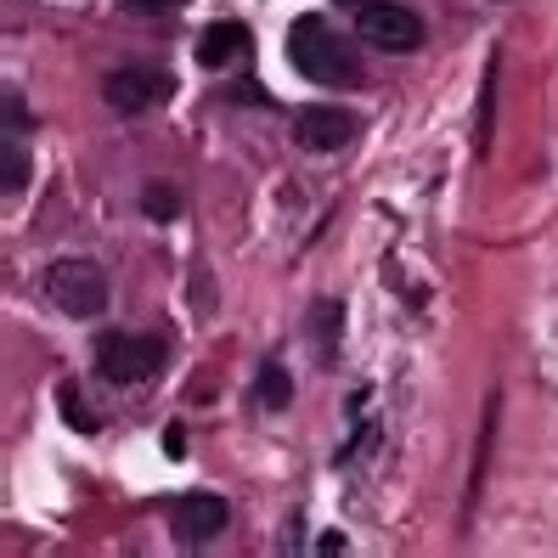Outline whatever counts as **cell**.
Wrapping results in <instances>:
<instances>
[{
	"mask_svg": "<svg viewBox=\"0 0 558 558\" xmlns=\"http://www.w3.org/2000/svg\"><path fill=\"white\" fill-rule=\"evenodd\" d=\"M288 62H293V74H305L311 85H361V57L355 46L339 35V28H327V17L305 12V17H293L288 28Z\"/></svg>",
	"mask_w": 558,
	"mask_h": 558,
	"instance_id": "1",
	"label": "cell"
},
{
	"mask_svg": "<svg viewBox=\"0 0 558 558\" xmlns=\"http://www.w3.org/2000/svg\"><path fill=\"white\" fill-rule=\"evenodd\" d=\"M46 300L74 322H96L108 311V277L96 259H57L46 271Z\"/></svg>",
	"mask_w": 558,
	"mask_h": 558,
	"instance_id": "2",
	"label": "cell"
},
{
	"mask_svg": "<svg viewBox=\"0 0 558 558\" xmlns=\"http://www.w3.org/2000/svg\"><path fill=\"white\" fill-rule=\"evenodd\" d=\"M163 361H170V350L153 333H102L96 339V373L108 384H147L163 373Z\"/></svg>",
	"mask_w": 558,
	"mask_h": 558,
	"instance_id": "3",
	"label": "cell"
},
{
	"mask_svg": "<svg viewBox=\"0 0 558 558\" xmlns=\"http://www.w3.org/2000/svg\"><path fill=\"white\" fill-rule=\"evenodd\" d=\"M355 35L373 40L378 51H417L423 46V23L401 0H361L355 7Z\"/></svg>",
	"mask_w": 558,
	"mask_h": 558,
	"instance_id": "4",
	"label": "cell"
},
{
	"mask_svg": "<svg viewBox=\"0 0 558 558\" xmlns=\"http://www.w3.org/2000/svg\"><path fill=\"white\" fill-rule=\"evenodd\" d=\"M226 519H232V508H226L215 490H186V497L170 502V536L181 547H198V542L226 531Z\"/></svg>",
	"mask_w": 558,
	"mask_h": 558,
	"instance_id": "5",
	"label": "cell"
},
{
	"mask_svg": "<svg viewBox=\"0 0 558 558\" xmlns=\"http://www.w3.org/2000/svg\"><path fill=\"white\" fill-rule=\"evenodd\" d=\"M350 136H355V113L327 108V102L293 108V142L305 153H339V147H350Z\"/></svg>",
	"mask_w": 558,
	"mask_h": 558,
	"instance_id": "6",
	"label": "cell"
},
{
	"mask_svg": "<svg viewBox=\"0 0 558 558\" xmlns=\"http://www.w3.org/2000/svg\"><path fill=\"white\" fill-rule=\"evenodd\" d=\"M170 74H158V69H119V74H108V108L113 113H147V108H158V102H170Z\"/></svg>",
	"mask_w": 558,
	"mask_h": 558,
	"instance_id": "7",
	"label": "cell"
},
{
	"mask_svg": "<svg viewBox=\"0 0 558 558\" xmlns=\"http://www.w3.org/2000/svg\"><path fill=\"white\" fill-rule=\"evenodd\" d=\"M254 51V40H248V28L243 23H209L204 28V40H198V69H232V62H243Z\"/></svg>",
	"mask_w": 558,
	"mask_h": 558,
	"instance_id": "8",
	"label": "cell"
},
{
	"mask_svg": "<svg viewBox=\"0 0 558 558\" xmlns=\"http://www.w3.org/2000/svg\"><path fill=\"white\" fill-rule=\"evenodd\" d=\"M305 327H311L316 361H322V367H333V355H339V327H344V305H333V300H316Z\"/></svg>",
	"mask_w": 558,
	"mask_h": 558,
	"instance_id": "9",
	"label": "cell"
},
{
	"mask_svg": "<svg viewBox=\"0 0 558 558\" xmlns=\"http://www.w3.org/2000/svg\"><path fill=\"white\" fill-rule=\"evenodd\" d=\"M254 401L266 407V412L293 407V378L282 373V361H259V373H254Z\"/></svg>",
	"mask_w": 558,
	"mask_h": 558,
	"instance_id": "10",
	"label": "cell"
},
{
	"mask_svg": "<svg viewBox=\"0 0 558 558\" xmlns=\"http://www.w3.org/2000/svg\"><path fill=\"white\" fill-rule=\"evenodd\" d=\"M57 407H62V417H69L80 435H96V429H102V417H96V412L85 407V396H80L74 384H62V389H57Z\"/></svg>",
	"mask_w": 558,
	"mask_h": 558,
	"instance_id": "11",
	"label": "cell"
},
{
	"mask_svg": "<svg viewBox=\"0 0 558 558\" xmlns=\"http://www.w3.org/2000/svg\"><path fill=\"white\" fill-rule=\"evenodd\" d=\"M142 209H147L153 220H175V215H181V192H170V186H147V192H142Z\"/></svg>",
	"mask_w": 558,
	"mask_h": 558,
	"instance_id": "12",
	"label": "cell"
},
{
	"mask_svg": "<svg viewBox=\"0 0 558 558\" xmlns=\"http://www.w3.org/2000/svg\"><path fill=\"white\" fill-rule=\"evenodd\" d=\"M490 108H497V57L485 69V90H480V153L490 147Z\"/></svg>",
	"mask_w": 558,
	"mask_h": 558,
	"instance_id": "13",
	"label": "cell"
},
{
	"mask_svg": "<svg viewBox=\"0 0 558 558\" xmlns=\"http://www.w3.org/2000/svg\"><path fill=\"white\" fill-rule=\"evenodd\" d=\"M23 170L28 163H23V147H17V130H7V175H0V192H7V198L23 186Z\"/></svg>",
	"mask_w": 558,
	"mask_h": 558,
	"instance_id": "14",
	"label": "cell"
},
{
	"mask_svg": "<svg viewBox=\"0 0 558 558\" xmlns=\"http://www.w3.org/2000/svg\"><path fill=\"white\" fill-rule=\"evenodd\" d=\"M124 12H181L186 0H119Z\"/></svg>",
	"mask_w": 558,
	"mask_h": 558,
	"instance_id": "15",
	"label": "cell"
},
{
	"mask_svg": "<svg viewBox=\"0 0 558 558\" xmlns=\"http://www.w3.org/2000/svg\"><path fill=\"white\" fill-rule=\"evenodd\" d=\"M163 451H170V463H181V457H186V429H181V423L163 429Z\"/></svg>",
	"mask_w": 558,
	"mask_h": 558,
	"instance_id": "16",
	"label": "cell"
},
{
	"mask_svg": "<svg viewBox=\"0 0 558 558\" xmlns=\"http://www.w3.org/2000/svg\"><path fill=\"white\" fill-rule=\"evenodd\" d=\"M316 553H344V536H339V531H327V536L316 542Z\"/></svg>",
	"mask_w": 558,
	"mask_h": 558,
	"instance_id": "17",
	"label": "cell"
}]
</instances>
